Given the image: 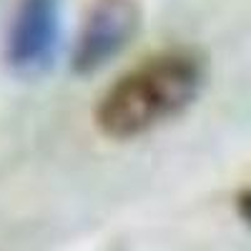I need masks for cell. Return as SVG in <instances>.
<instances>
[{
    "label": "cell",
    "instance_id": "cell-1",
    "mask_svg": "<svg viewBox=\"0 0 251 251\" xmlns=\"http://www.w3.org/2000/svg\"><path fill=\"white\" fill-rule=\"evenodd\" d=\"M208 75L206 55L176 46L143 58L118 75L96 106V126L111 141H131L181 116L201 96Z\"/></svg>",
    "mask_w": 251,
    "mask_h": 251
},
{
    "label": "cell",
    "instance_id": "cell-2",
    "mask_svg": "<svg viewBox=\"0 0 251 251\" xmlns=\"http://www.w3.org/2000/svg\"><path fill=\"white\" fill-rule=\"evenodd\" d=\"M141 28L138 0H91L71 50V71L93 75L121 55Z\"/></svg>",
    "mask_w": 251,
    "mask_h": 251
},
{
    "label": "cell",
    "instance_id": "cell-3",
    "mask_svg": "<svg viewBox=\"0 0 251 251\" xmlns=\"http://www.w3.org/2000/svg\"><path fill=\"white\" fill-rule=\"evenodd\" d=\"M60 38V0H18L5 33V63L18 75L43 73Z\"/></svg>",
    "mask_w": 251,
    "mask_h": 251
},
{
    "label": "cell",
    "instance_id": "cell-4",
    "mask_svg": "<svg viewBox=\"0 0 251 251\" xmlns=\"http://www.w3.org/2000/svg\"><path fill=\"white\" fill-rule=\"evenodd\" d=\"M236 211H239V216L244 219V224L251 226V188H244V191H239V196H236Z\"/></svg>",
    "mask_w": 251,
    "mask_h": 251
}]
</instances>
